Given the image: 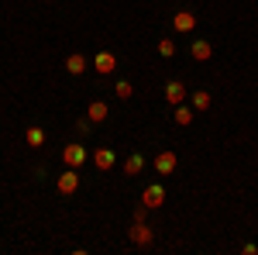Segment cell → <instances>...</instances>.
Instances as JSON below:
<instances>
[{"mask_svg":"<svg viewBox=\"0 0 258 255\" xmlns=\"http://www.w3.org/2000/svg\"><path fill=\"white\" fill-rule=\"evenodd\" d=\"M176 124H182V128L193 124V107H182V104H179L176 107Z\"/></svg>","mask_w":258,"mask_h":255,"instance_id":"cell-15","label":"cell"},{"mask_svg":"<svg viewBox=\"0 0 258 255\" xmlns=\"http://www.w3.org/2000/svg\"><path fill=\"white\" fill-rule=\"evenodd\" d=\"M189 56H193L197 62H207L210 56H214V45H210L207 38H197L193 45H189Z\"/></svg>","mask_w":258,"mask_h":255,"instance_id":"cell-10","label":"cell"},{"mask_svg":"<svg viewBox=\"0 0 258 255\" xmlns=\"http://www.w3.org/2000/svg\"><path fill=\"white\" fill-rule=\"evenodd\" d=\"M172 28H176V31H193V28H197V14H193V11H176V14H172Z\"/></svg>","mask_w":258,"mask_h":255,"instance_id":"cell-7","label":"cell"},{"mask_svg":"<svg viewBox=\"0 0 258 255\" xmlns=\"http://www.w3.org/2000/svg\"><path fill=\"white\" fill-rule=\"evenodd\" d=\"M207 107H210V93L207 90H197L193 93V111H207Z\"/></svg>","mask_w":258,"mask_h":255,"instance_id":"cell-16","label":"cell"},{"mask_svg":"<svg viewBox=\"0 0 258 255\" xmlns=\"http://www.w3.org/2000/svg\"><path fill=\"white\" fill-rule=\"evenodd\" d=\"M55 186H59V193H76V186H80V173H76V169H73V166H66V173H62L59 176V183H55Z\"/></svg>","mask_w":258,"mask_h":255,"instance_id":"cell-4","label":"cell"},{"mask_svg":"<svg viewBox=\"0 0 258 255\" xmlns=\"http://www.w3.org/2000/svg\"><path fill=\"white\" fill-rule=\"evenodd\" d=\"M93 166H97L100 173H110V169L117 166V156H114V148H97V152H93Z\"/></svg>","mask_w":258,"mask_h":255,"instance_id":"cell-5","label":"cell"},{"mask_svg":"<svg viewBox=\"0 0 258 255\" xmlns=\"http://www.w3.org/2000/svg\"><path fill=\"white\" fill-rule=\"evenodd\" d=\"M155 169H159L162 176L176 173V152H169V148H165V152H159V156H155Z\"/></svg>","mask_w":258,"mask_h":255,"instance_id":"cell-9","label":"cell"},{"mask_svg":"<svg viewBox=\"0 0 258 255\" xmlns=\"http://www.w3.org/2000/svg\"><path fill=\"white\" fill-rule=\"evenodd\" d=\"M165 100H169L172 107H179V104L186 100V86H182L179 79H169V83H165Z\"/></svg>","mask_w":258,"mask_h":255,"instance_id":"cell-8","label":"cell"},{"mask_svg":"<svg viewBox=\"0 0 258 255\" xmlns=\"http://www.w3.org/2000/svg\"><path fill=\"white\" fill-rule=\"evenodd\" d=\"M86 159H90V152H86L83 145H66V148H62V162L73 166V169H80Z\"/></svg>","mask_w":258,"mask_h":255,"instance_id":"cell-3","label":"cell"},{"mask_svg":"<svg viewBox=\"0 0 258 255\" xmlns=\"http://www.w3.org/2000/svg\"><path fill=\"white\" fill-rule=\"evenodd\" d=\"M24 141H28L31 148H41V145H45V131L35 124V128H28V131H24Z\"/></svg>","mask_w":258,"mask_h":255,"instance_id":"cell-14","label":"cell"},{"mask_svg":"<svg viewBox=\"0 0 258 255\" xmlns=\"http://www.w3.org/2000/svg\"><path fill=\"white\" fill-rule=\"evenodd\" d=\"M90 128H93V124H90V118L76 121V131H80V135H90Z\"/></svg>","mask_w":258,"mask_h":255,"instance_id":"cell-19","label":"cell"},{"mask_svg":"<svg viewBox=\"0 0 258 255\" xmlns=\"http://www.w3.org/2000/svg\"><path fill=\"white\" fill-rule=\"evenodd\" d=\"M127 238H131V241H135L138 248H148L155 235H152V228H148L145 221H135V224H131V231H127Z\"/></svg>","mask_w":258,"mask_h":255,"instance_id":"cell-2","label":"cell"},{"mask_svg":"<svg viewBox=\"0 0 258 255\" xmlns=\"http://www.w3.org/2000/svg\"><path fill=\"white\" fill-rule=\"evenodd\" d=\"M141 169H145V156H138V152H131V156L124 159V176H138Z\"/></svg>","mask_w":258,"mask_h":255,"instance_id":"cell-12","label":"cell"},{"mask_svg":"<svg viewBox=\"0 0 258 255\" xmlns=\"http://www.w3.org/2000/svg\"><path fill=\"white\" fill-rule=\"evenodd\" d=\"M107 114H110V107H107L103 100H93V104H90V111H86V118L93 121V124H100V121H107Z\"/></svg>","mask_w":258,"mask_h":255,"instance_id":"cell-13","label":"cell"},{"mask_svg":"<svg viewBox=\"0 0 258 255\" xmlns=\"http://www.w3.org/2000/svg\"><path fill=\"white\" fill-rule=\"evenodd\" d=\"M66 73H69V76H83V73H86V56H83V52L66 56Z\"/></svg>","mask_w":258,"mask_h":255,"instance_id":"cell-11","label":"cell"},{"mask_svg":"<svg viewBox=\"0 0 258 255\" xmlns=\"http://www.w3.org/2000/svg\"><path fill=\"white\" fill-rule=\"evenodd\" d=\"M114 93H117L120 100H127V97H135V86H131L127 79H117V86H114Z\"/></svg>","mask_w":258,"mask_h":255,"instance_id":"cell-18","label":"cell"},{"mask_svg":"<svg viewBox=\"0 0 258 255\" xmlns=\"http://www.w3.org/2000/svg\"><path fill=\"white\" fill-rule=\"evenodd\" d=\"M93 69H97L100 76L114 73V69H117V56H114V52H100L97 59H93Z\"/></svg>","mask_w":258,"mask_h":255,"instance_id":"cell-6","label":"cell"},{"mask_svg":"<svg viewBox=\"0 0 258 255\" xmlns=\"http://www.w3.org/2000/svg\"><path fill=\"white\" fill-rule=\"evenodd\" d=\"M141 203H145L148 211L162 207V203H165V186H162V183H148V186H145V193H141Z\"/></svg>","mask_w":258,"mask_h":255,"instance_id":"cell-1","label":"cell"},{"mask_svg":"<svg viewBox=\"0 0 258 255\" xmlns=\"http://www.w3.org/2000/svg\"><path fill=\"white\" fill-rule=\"evenodd\" d=\"M145 217H148V207H145V203H141V207H135V214H131V221H145Z\"/></svg>","mask_w":258,"mask_h":255,"instance_id":"cell-20","label":"cell"},{"mask_svg":"<svg viewBox=\"0 0 258 255\" xmlns=\"http://www.w3.org/2000/svg\"><path fill=\"white\" fill-rule=\"evenodd\" d=\"M159 56H162V59H172V56H176V41H172V38H162L159 41Z\"/></svg>","mask_w":258,"mask_h":255,"instance_id":"cell-17","label":"cell"}]
</instances>
